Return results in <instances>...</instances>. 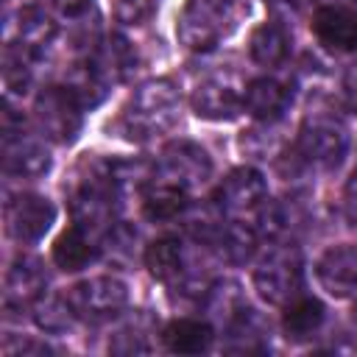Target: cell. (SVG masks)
I'll return each instance as SVG.
<instances>
[{"label":"cell","instance_id":"cell-1","mask_svg":"<svg viewBox=\"0 0 357 357\" xmlns=\"http://www.w3.org/2000/svg\"><path fill=\"white\" fill-rule=\"evenodd\" d=\"M120 192L114 187L112 162L86 159L70 187V215L73 223L89 234H106L114 226V212Z\"/></svg>","mask_w":357,"mask_h":357},{"label":"cell","instance_id":"cell-2","mask_svg":"<svg viewBox=\"0 0 357 357\" xmlns=\"http://www.w3.org/2000/svg\"><path fill=\"white\" fill-rule=\"evenodd\" d=\"M178 112H181L178 86L170 78H153L137 86V92L120 112L117 126L128 139L145 142L159 134H167L178 123Z\"/></svg>","mask_w":357,"mask_h":357},{"label":"cell","instance_id":"cell-3","mask_svg":"<svg viewBox=\"0 0 357 357\" xmlns=\"http://www.w3.org/2000/svg\"><path fill=\"white\" fill-rule=\"evenodd\" d=\"M349 153V128L332 112H310L298 128V156L318 170H335Z\"/></svg>","mask_w":357,"mask_h":357},{"label":"cell","instance_id":"cell-4","mask_svg":"<svg viewBox=\"0 0 357 357\" xmlns=\"http://www.w3.org/2000/svg\"><path fill=\"white\" fill-rule=\"evenodd\" d=\"M234 20H237L234 0H187L176 33L187 50L206 53L234 28Z\"/></svg>","mask_w":357,"mask_h":357},{"label":"cell","instance_id":"cell-5","mask_svg":"<svg viewBox=\"0 0 357 357\" xmlns=\"http://www.w3.org/2000/svg\"><path fill=\"white\" fill-rule=\"evenodd\" d=\"M304 268L301 254L293 245H273L254 268V290L262 301L273 307H284L290 298L301 293Z\"/></svg>","mask_w":357,"mask_h":357},{"label":"cell","instance_id":"cell-6","mask_svg":"<svg viewBox=\"0 0 357 357\" xmlns=\"http://www.w3.org/2000/svg\"><path fill=\"white\" fill-rule=\"evenodd\" d=\"M81 100L70 86H45L33 100V120L45 139L67 145L81 131Z\"/></svg>","mask_w":357,"mask_h":357},{"label":"cell","instance_id":"cell-7","mask_svg":"<svg viewBox=\"0 0 357 357\" xmlns=\"http://www.w3.org/2000/svg\"><path fill=\"white\" fill-rule=\"evenodd\" d=\"M67 298L78 318L89 324L117 318L128 304V287L117 276H92L67 290Z\"/></svg>","mask_w":357,"mask_h":357},{"label":"cell","instance_id":"cell-8","mask_svg":"<svg viewBox=\"0 0 357 357\" xmlns=\"http://www.w3.org/2000/svg\"><path fill=\"white\" fill-rule=\"evenodd\" d=\"M156 176L184 187L187 192L204 187L212 176V159L209 153L198 145V142H190V139H176L170 145H165L159 162H156Z\"/></svg>","mask_w":357,"mask_h":357},{"label":"cell","instance_id":"cell-9","mask_svg":"<svg viewBox=\"0 0 357 357\" xmlns=\"http://www.w3.org/2000/svg\"><path fill=\"white\" fill-rule=\"evenodd\" d=\"M245 86L231 73H212L192 89V112L204 120H231L243 109Z\"/></svg>","mask_w":357,"mask_h":357},{"label":"cell","instance_id":"cell-10","mask_svg":"<svg viewBox=\"0 0 357 357\" xmlns=\"http://www.w3.org/2000/svg\"><path fill=\"white\" fill-rule=\"evenodd\" d=\"M268 198V184L265 176L254 167H237L231 170L220 187H218V206L223 209L226 218H254V212L262 206V201Z\"/></svg>","mask_w":357,"mask_h":357},{"label":"cell","instance_id":"cell-11","mask_svg":"<svg viewBox=\"0 0 357 357\" xmlns=\"http://www.w3.org/2000/svg\"><path fill=\"white\" fill-rule=\"evenodd\" d=\"M56 220V206L36 192H17L6 201V229L20 243H36Z\"/></svg>","mask_w":357,"mask_h":357},{"label":"cell","instance_id":"cell-12","mask_svg":"<svg viewBox=\"0 0 357 357\" xmlns=\"http://www.w3.org/2000/svg\"><path fill=\"white\" fill-rule=\"evenodd\" d=\"M3 170L11 178H42L50 170V153L22 128H3Z\"/></svg>","mask_w":357,"mask_h":357},{"label":"cell","instance_id":"cell-13","mask_svg":"<svg viewBox=\"0 0 357 357\" xmlns=\"http://www.w3.org/2000/svg\"><path fill=\"white\" fill-rule=\"evenodd\" d=\"M315 276L321 287L335 298L357 296V245L340 243L326 248L315 262Z\"/></svg>","mask_w":357,"mask_h":357},{"label":"cell","instance_id":"cell-14","mask_svg":"<svg viewBox=\"0 0 357 357\" xmlns=\"http://www.w3.org/2000/svg\"><path fill=\"white\" fill-rule=\"evenodd\" d=\"M56 22L47 11H42L39 6H25L20 14H17V47L31 59V61H39L47 56V50L53 47L56 42Z\"/></svg>","mask_w":357,"mask_h":357},{"label":"cell","instance_id":"cell-15","mask_svg":"<svg viewBox=\"0 0 357 357\" xmlns=\"http://www.w3.org/2000/svg\"><path fill=\"white\" fill-rule=\"evenodd\" d=\"M47 273L36 257H17L6 273V307H28L45 296Z\"/></svg>","mask_w":357,"mask_h":357},{"label":"cell","instance_id":"cell-16","mask_svg":"<svg viewBox=\"0 0 357 357\" xmlns=\"http://www.w3.org/2000/svg\"><path fill=\"white\" fill-rule=\"evenodd\" d=\"M290 86L276 81V78H254L248 86H245V98H243V106L251 117H257L259 123H279L282 114L287 112L290 106Z\"/></svg>","mask_w":357,"mask_h":357},{"label":"cell","instance_id":"cell-17","mask_svg":"<svg viewBox=\"0 0 357 357\" xmlns=\"http://www.w3.org/2000/svg\"><path fill=\"white\" fill-rule=\"evenodd\" d=\"M190 195L192 192H187L184 187H178V184L156 176V170H153V178L148 181V187L142 190L139 198H142L145 218L162 223V220H178L184 215V209L190 206V201H192Z\"/></svg>","mask_w":357,"mask_h":357},{"label":"cell","instance_id":"cell-18","mask_svg":"<svg viewBox=\"0 0 357 357\" xmlns=\"http://www.w3.org/2000/svg\"><path fill=\"white\" fill-rule=\"evenodd\" d=\"M312 31L332 50L357 47V14L346 6H321L312 17Z\"/></svg>","mask_w":357,"mask_h":357},{"label":"cell","instance_id":"cell-19","mask_svg":"<svg viewBox=\"0 0 357 357\" xmlns=\"http://www.w3.org/2000/svg\"><path fill=\"white\" fill-rule=\"evenodd\" d=\"M257 243H259V234L254 229V223L248 220H240V218H229L223 220V226L218 229L215 240L209 248H215V254L223 259V262H231V265H243L254 257L257 251Z\"/></svg>","mask_w":357,"mask_h":357},{"label":"cell","instance_id":"cell-20","mask_svg":"<svg viewBox=\"0 0 357 357\" xmlns=\"http://www.w3.org/2000/svg\"><path fill=\"white\" fill-rule=\"evenodd\" d=\"M190 257L178 237H159L145 248V268L165 284H178L190 268Z\"/></svg>","mask_w":357,"mask_h":357},{"label":"cell","instance_id":"cell-21","mask_svg":"<svg viewBox=\"0 0 357 357\" xmlns=\"http://www.w3.org/2000/svg\"><path fill=\"white\" fill-rule=\"evenodd\" d=\"M89 59L109 84H123L137 70V50L123 33H112L100 47L92 50Z\"/></svg>","mask_w":357,"mask_h":357},{"label":"cell","instance_id":"cell-22","mask_svg":"<svg viewBox=\"0 0 357 357\" xmlns=\"http://www.w3.org/2000/svg\"><path fill=\"white\" fill-rule=\"evenodd\" d=\"M212 324L201 318H178L170 321L162 332V343L173 354H201L212 346Z\"/></svg>","mask_w":357,"mask_h":357},{"label":"cell","instance_id":"cell-23","mask_svg":"<svg viewBox=\"0 0 357 357\" xmlns=\"http://www.w3.org/2000/svg\"><path fill=\"white\" fill-rule=\"evenodd\" d=\"M98 257V245L92 243V234L84 231L81 226H70L64 229L56 243H53V262L61 268V271H81L86 268L92 259Z\"/></svg>","mask_w":357,"mask_h":357},{"label":"cell","instance_id":"cell-24","mask_svg":"<svg viewBox=\"0 0 357 357\" xmlns=\"http://www.w3.org/2000/svg\"><path fill=\"white\" fill-rule=\"evenodd\" d=\"M248 50H251V59L262 67H279L287 53H290V33L282 22L271 20V22H262L254 28L251 33V42H248Z\"/></svg>","mask_w":357,"mask_h":357},{"label":"cell","instance_id":"cell-25","mask_svg":"<svg viewBox=\"0 0 357 357\" xmlns=\"http://www.w3.org/2000/svg\"><path fill=\"white\" fill-rule=\"evenodd\" d=\"M324 324V304L312 296H296L284 304L282 315V329L290 340H307L312 337Z\"/></svg>","mask_w":357,"mask_h":357},{"label":"cell","instance_id":"cell-26","mask_svg":"<svg viewBox=\"0 0 357 357\" xmlns=\"http://www.w3.org/2000/svg\"><path fill=\"white\" fill-rule=\"evenodd\" d=\"M226 343L231 351H259L265 349V337H268V324L262 321V315L257 310H251L248 304L223 326Z\"/></svg>","mask_w":357,"mask_h":357},{"label":"cell","instance_id":"cell-27","mask_svg":"<svg viewBox=\"0 0 357 357\" xmlns=\"http://www.w3.org/2000/svg\"><path fill=\"white\" fill-rule=\"evenodd\" d=\"M204 307H206V318L212 324L226 326L245 307V298H243V290L234 279H218L204 293Z\"/></svg>","mask_w":357,"mask_h":357},{"label":"cell","instance_id":"cell-28","mask_svg":"<svg viewBox=\"0 0 357 357\" xmlns=\"http://www.w3.org/2000/svg\"><path fill=\"white\" fill-rule=\"evenodd\" d=\"M31 312H33L36 326L42 332H47V335H64L78 318L73 304H70V298H67V293L64 296H47V293L39 296L31 304Z\"/></svg>","mask_w":357,"mask_h":357},{"label":"cell","instance_id":"cell-29","mask_svg":"<svg viewBox=\"0 0 357 357\" xmlns=\"http://www.w3.org/2000/svg\"><path fill=\"white\" fill-rule=\"evenodd\" d=\"M64 86H70V92L81 100V106H98L103 98H106V89H109V81L98 73V67L92 64V59L75 64L64 81Z\"/></svg>","mask_w":357,"mask_h":357},{"label":"cell","instance_id":"cell-30","mask_svg":"<svg viewBox=\"0 0 357 357\" xmlns=\"http://www.w3.org/2000/svg\"><path fill=\"white\" fill-rule=\"evenodd\" d=\"M254 229L265 240H282L293 229V212L284 201L265 198L262 206L254 212Z\"/></svg>","mask_w":357,"mask_h":357},{"label":"cell","instance_id":"cell-31","mask_svg":"<svg viewBox=\"0 0 357 357\" xmlns=\"http://www.w3.org/2000/svg\"><path fill=\"white\" fill-rule=\"evenodd\" d=\"M33 61L14 45L6 47L3 53V84L11 95H25L33 84Z\"/></svg>","mask_w":357,"mask_h":357},{"label":"cell","instance_id":"cell-32","mask_svg":"<svg viewBox=\"0 0 357 357\" xmlns=\"http://www.w3.org/2000/svg\"><path fill=\"white\" fill-rule=\"evenodd\" d=\"M109 349L114 354H145V351H151V343L139 326H123L114 335V340L109 343Z\"/></svg>","mask_w":357,"mask_h":357},{"label":"cell","instance_id":"cell-33","mask_svg":"<svg viewBox=\"0 0 357 357\" xmlns=\"http://www.w3.org/2000/svg\"><path fill=\"white\" fill-rule=\"evenodd\" d=\"M156 3L159 0H117L114 14L123 25H142L156 11Z\"/></svg>","mask_w":357,"mask_h":357},{"label":"cell","instance_id":"cell-34","mask_svg":"<svg viewBox=\"0 0 357 357\" xmlns=\"http://www.w3.org/2000/svg\"><path fill=\"white\" fill-rule=\"evenodd\" d=\"M3 354L6 357H39V354H50V346L33 337H17V335H6L3 340Z\"/></svg>","mask_w":357,"mask_h":357},{"label":"cell","instance_id":"cell-35","mask_svg":"<svg viewBox=\"0 0 357 357\" xmlns=\"http://www.w3.org/2000/svg\"><path fill=\"white\" fill-rule=\"evenodd\" d=\"M343 204H346V212H349V218H354L357 220V170L349 176V181H346V190H343Z\"/></svg>","mask_w":357,"mask_h":357},{"label":"cell","instance_id":"cell-36","mask_svg":"<svg viewBox=\"0 0 357 357\" xmlns=\"http://www.w3.org/2000/svg\"><path fill=\"white\" fill-rule=\"evenodd\" d=\"M343 95H346L349 106L357 109V67L346 73V78H343Z\"/></svg>","mask_w":357,"mask_h":357},{"label":"cell","instance_id":"cell-37","mask_svg":"<svg viewBox=\"0 0 357 357\" xmlns=\"http://www.w3.org/2000/svg\"><path fill=\"white\" fill-rule=\"evenodd\" d=\"M310 0H271V6L282 14H301Z\"/></svg>","mask_w":357,"mask_h":357},{"label":"cell","instance_id":"cell-38","mask_svg":"<svg viewBox=\"0 0 357 357\" xmlns=\"http://www.w3.org/2000/svg\"><path fill=\"white\" fill-rule=\"evenodd\" d=\"M324 6H346V8H351V6H357V0H324Z\"/></svg>","mask_w":357,"mask_h":357},{"label":"cell","instance_id":"cell-39","mask_svg":"<svg viewBox=\"0 0 357 357\" xmlns=\"http://www.w3.org/2000/svg\"><path fill=\"white\" fill-rule=\"evenodd\" d=\"M354 312H357V307H354Z\"/></svg>","mask_w":357,"mask_h":357}]
</instances>
